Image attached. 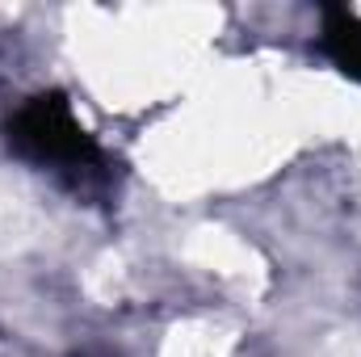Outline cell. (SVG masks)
Wrapping results in <instances>:
<instances>
[{
    "label": "cell",
    "instance_id": "1",
    "mask_svg": "<svg viewBox=\"0 0 361 357\" xmlns=\"http://www.w3.org/2000/svg\"><path fill=\"white\" fill-rule=\"evenodd\" d=\"M8 147L30 164H42L51 173H59L76 189H92V185H101L109 177L105 152L76 122L63 92H38L17 109L8 118Z\"/></svg>",
    "mask_w": 361,
    "mask_h": 357
},
{
    "label": "cell",
    "instance_id": "2",
    "mask_svg": "<svg viewBox=\"0 0 361 357\" xmlns=\"http://www.w3.org/2000/svg\"><path fill=\"white\" fill-rule=\"evenodd\" d=\"M328 59L345 72L361 80V17L345 4H328L324 8V34H319Z\"/></svg>",
    "mask_w": 361,
    "mask_h": 357
},
{
    "label": "cell",
    "instance_id": "3",
    "mask_svg": "<svg viewBox=\"0 0 361 357\" xmlns=\"http://www.w3.org/2000/svg\"><path fill=\"white\" fill-rule=\"evenodd\" d=\"M76 357H109V353H76Z\"/></svg>",
    "mask_w": 361,
    "mask_h": 357
}]
</instances>
